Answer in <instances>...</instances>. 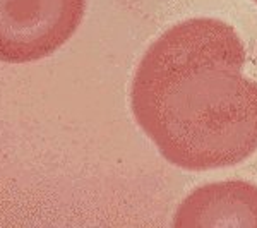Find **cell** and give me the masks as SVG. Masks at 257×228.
I'll use <instances>...</instances> for the list:
<instances>
[{
  "label": "cell",
  "instance_id": "2",
  "mask_svg": "<svg viewBox=\"0 0 257 228\" xmlns=\"http://www.w3.org/2000/svg\"><path fill=\"white\" fill-rule=\"evenodd\" d=\"M86 0H0V60H40L79 28Z\"/></svg>",
  "mask_w": 257,
  "mask_h": 228
},
{
  "label": "cell",
  "instance_id": "4",
  "mask_svg": "<svg viewBox=\"0 0 257 228\" xmlns=\"http://www.w3.org/2000/svg\"><path fill=\"white\" fill-rule=\"evenodd\" d=\"M254 2H255V4H257V0H254Z\"/></svg>",
  "mask_w": 257,
  "mask_h": 228
},
{
  "label": "cell",
  "instance_id": "1",
  "mask_svg": "<svg viewBox=\"0 0 257 228\" xmlns=\"http://www.w3.org/2000/svg\"><path fill=\"white\" fill-rule=\"evenodd\" d=\"M230 24L194 18L172 26L139 62L131 105L161 156L184 170H214L257 151V82Z\"/></svg>",
  "mask_w": 257,
  "mask_h": 228
},
{
  "label": "cell",
  "instance_id": "3",
  "mask_svg": "<svg viewBox=\"0 0 257 228\" xmlns=\"http://www.w3.org/2000/svg\"><path fill=\"white\" fill-rule=\"evenodd\" d=\"M173 226H257V187L243 180L194 190L178 206Z\"/></svg>",
  "mask_w": 257,
  "mask_h": 228
}]
</instances>
